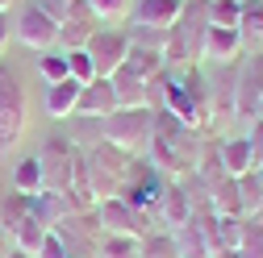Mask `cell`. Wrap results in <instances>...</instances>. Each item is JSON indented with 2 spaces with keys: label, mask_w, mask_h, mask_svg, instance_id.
<instances>
[{
  "label": "cell",
  "mask_w": 263,
  "mask_h": 258,
  "mask_svg": "<svg viewBox=\"0 0 263 258\" xmlns=\"http://www.w3.org/2000/svg\"><path fill=\"white\" fill-rule=\"evenodd\" d=\"M105 142H113L117 150H125L129 158L134 154H146L151 150V138H155V109L151 104H138V109H113L105 121Z\"/></svg>",
  "instance_id": "1"
},
{
  "label": "cell",
  "mask_w": 263,
  "mask_h": 258,
  "mask_svg": "<svg viewBox=\"0 0 263 258\" xmlns=\"http://www.w3.org/2000/svg\"><path fill=\"white\" fill-rule=\"evenodd\" d=\"M84 163H88V183H92V196L96 200L117 196L121 183L129 179V171H134V158H129L125 150H117L113 142H105V138L84 154Z\"/></svg>",
  "instance_id": "2"
},
{
  "label": "cell",
  "mask_w": 263,
  "mask_h": 258,
  "mask_svg": "<svg viewBox=\"0 0 263 258\" xmlns=\"http://www.w3.org/2000/svg\"><path fill=\"white\" fill-rule=\"evenodd\" d=\"M21 134H25V88L9 67H0V150H13Z\"/></svg>",
  "instance_id": "3"
},
{
  "label": "cell",
  "mask_w": 263,
  "mask_h": 258,
  "mask_svg": "<svg viewBox=\"0 0 263 258\" xmlns=\"http://www.w3.org/2000/svg\"><path fill=\"white\" fill-rule=\"evenodd\" d=\"M238 109H234V125H242V134L255 125L259 117V104H263V54H251V58H238Z\"/></svg>",
  "instance_id": "4"
},
{
  "label": "cell",
  "mask_w": 263,
  "mask_h": 258,
  "mask_svg": "<svg viewBox=\"0 0 263 258\" xmlns=\"http://www.w3.org/2000/svg\"><path fill=\"white\" fill-rule=\"evenodd\" d=\"M92 217H96V225H101L105 233H117V238H146V233H151V225H146L151 217H146V212H138L134 204H125L121 196L96 200Z\"/></svg>",
  "instance_id": "5"
},
{
  "label": "cell",
  "mask_w": 263,
  "mask_h": 258,
  "mask_svg": "<svg viewBox=\"0 0 263 258\" xmlns=\"http://www.w3.org/2000/svg\"><path fill=\"white\" fill-rule=\"evenodd\" d=\"M76 142L67 138H46L38 150V167H42V191H67L71 183V163H76Z\"/></svg>",
  "instance_id": "6"
},
{
  "label": "cell",
  "mask_w": 263,
  "mask_h": 258,
  "mask_svg": "<svg viewBox=\"0 0 263 258\" xmlns=\"http://www.w3.org/2000/svg\"><path fill=\"white\" fill-rule=\"evenodd\" d=\"M84 54L92 58L96 75H101V79H109V75L121 67V62H125V54H129V34H125V29L105 25V29H96V34L84 42Z\"/></svg>",
  "instance_id": "7"
},
{
  "label": "cell",
  "mask_w": 263,
  "mask_h": 258,
  "mask_svg": "<svg viewBox=\"0 0 263 258\" xmlns=\"http://www.w3.org/2000/svg\"><path fill=\"white\" fill-rule=\"evenodd\" d=\"M13 38L21 42V46H29V50H54L59 46V21H50L34 0L17 13V21H13Z\"/></svg>",
  "instance_id": "8"
},
{
  "label": "cell",
  "mask_w": 263,
  "mask_h": 258,
  "mask_svg": "<svg viewBox=\"0 0 263 258\" xmlns=\"http://www.w3.org/2000/svg\"><path fill=\"white\" fill-rule=\"evenodd\" d=\"M151 217L163 225V233H172V229H180V225H188V217H192V196H188V187L176 179V183H163V191H159V204L151 208Z\"/></svg>",
  "instance_id": "9"
},
{
  "label": "cell",
  "mask_w": 263,
  "mask_h": 258,
  "mask_svg": "<svg viewBox=\"0 0 263 258\" xmlns=\"http://www.w3.org/2000/svg\"><path fill=\"white\" fill-rule=\"evenodd\" d=\"M96 29H101V17H96L84 0H76L67 21L59 25V50H84V42L96 34Z\"/></svg>",
  "instance_id": "10"
},
{
  "label": "cell",
  "mask_w": 263,
  "mask_h": 258,
  "mask_svg": "<svg viewBox=\"0 0 263 258\" xmlns=\"http://www.w3.org/2000/svg\"><path fill=\"white\" fill-rule=\"evenodd\" d=\"M159 191H163V179H159L151 167H142V171H129V179L121 183L117 196H121L125 204H134L138 212H146V217H151V208L159 204Z\"/></svg>",
  "instance_id": "11"
},
{
  "label": "cell",
  "mask_w": 263,
  "mask_h": 258,
  "mask_svg": "<svg viewBox=\"0 0 263 258\" xmlns=\"http://www.w3.org/2000/svg\"><path fill=\"white\" fill-rule=\"evenodd\" d=\"M242 54V34L238 29H205V42H201V62H213V67H221V62H238Z\"/></svg>",
  "instance_id": "12"
},
{
  "label": "cell",
  "mask_w": 263,
  "mask_h": 258,
  "mask_svg": "<svg viewBox=\"0 0 263 258\" xmlns=\"http://www.w3.org/2000/svg\"><path fill=\"white\" fill-rule=\"evenodd\" d=\"M113 109H117V96H113V83H109V79H92V83H84L80 104H76V113H80V117L105 121Z\"/></svg>",
  "instance_id": "13"
},
{
  "label": "cell",
  "mask_w": 263,
  "mask_h": 258,
  "mask_svg": "<svg viewBox=\"0 0 263 258\" xmlns=\"http://www.w3.org/2000/svg\"><path fill=\"white\" fill-rule=\"evenodd\" d=\"M184 9V0H138L134 5V25H146V29H172L176 17Z\"/></svg>",
  "instance_id": "14"
},
{
  "label": "cell",
  "mask_w": 263,
  "mask_h": 258,
  "mask_svg": "<svg viewBox=\"0 0 263 258\" xmlns=\"http://www.w3.org/2000/svg\"><path fill=\"white\" fill-rule=\"evenodd\" d=\"M80 92H84V83H76L71 75H67V79H59V83H46V113H50L54 121H63V117H76Z\"/></svg>",
  "instance_id": "15"
},
{
  "label": "cell",
  "mask_w": 263,
  "mask_h": 258,
  "mask_svg": "<svg viewBox=\"0 0 263 258\" xmlns=\"http://www.w3.org/2000/svg\"><path fill=\"white\" fill-rule=\"evenodd\" d=\"M217 158H221V167H226V175H247L255 163H251V146H247V134H234V138H226L221 146H217Z\"/></svg>",
  "instance_id": "16"
},
{
  "label": "cell",
  "mask_w": 263,
  "mask_h": 258,
  "mask_svg": "<svg viewBox=\"0 0 263 258\" xmlns=\"http://www.w3.org/2000/svg\"><path fill=\"white\" fill-rule=\"evenodd\" d=\"M125 67L134 71V75H142L146 83H155L163 71H167V62H163V50H146V46H129V54H125Z\"/></svg>",
  "instance_id": "17"
},
{
  "label": "cell",
  "mask_w": 263,
  "mask_h": 258,
  "mask_svg": "<svg viewBox=\"0 0 263 258\" xmlns=\"http://www.w3.org/2000/svg\"><path fill=\"white\" fill-rule=\"evenodd\" d=\"M172 242H176V258H213L209 246H205V238H201V229L192 225V217H188V225L172 229Z\"/></svg>",
  "instance_id": "18"
},
{
  "label": "cell",
  "mask_w": 263,
  "mask_h": 258,
  "mask_svg": "<svg viewBox=\"0 0 263 258\" xmlns=\"http://www.w3.org/2000/svg\"><path fill=\"white\" fill-rule=\"evenodd\" d=\"M13 246H21V250H29V254H38V246H42V238H46V225L29 212V204H25V217L13 225Z\"/></svg>",
  "instance_id": "19"
},
{
  "label": "cell",
  "mask_w": 263,
  "mask_h": 258,
  "mask_svg": "<svg viewBox=\"0 0 263 258\" xmlns=\"http://www.w3.org/2000/svg\"><path fill=\"white\" fill-rule=\"evenodd\" d=\"M230 254L234 258H263V221L259 217H242V238Z\"/></svg>",
  "instance_id": "20"
},
{
  "label": "cell",
  "mask_w": 263,
  "mask_h": 258,
  "mask_svg": "<svg viewBox=\"0 0 263 258\" xmlns=\"http://www.w3.org/2000/svg\"><path fill=\"white\" fill-rule=\"evenodd\" d=\"M234 183H238V212H242V217H255L259 204H263V179H259L255 171H247V175H238Z\"/></svg>",
  "instance_id": "21"
},
{
  "label": "cell",
  "mask_w": 263,
  "mask_h": 258,
  "mask_svg": "<svg viewBox=\"0 0 263 258\" xmlns=\"http://www.w3.org/2000/svg\"><path fill=\"white\" fill-rule=\"evenodd\" d=\"M13 191H21V196H34V191H42V167H38V154H29L17 163L13 171Z\"/></svg>",
  "instance_id": "22"
},
{
  "label": "cell",
  "mask_w": 263,
  "mask_h": 258,
  "mask_svg": "<svg viewBox=\"0 0 263 258\" xmlns=\"http://www.w3.org/2000/svg\"><path fill=\"white\" fill-rule=\"evenodd\" d=\"M238 34L242 42H263V0H242V17H238Z\"/></svg>",
  "instance_id": "23"
},
{
  "label": "cell",
  "mask_w": 263,
  "mask_h": 258,
  "mask_svg": "<svg viewBox=\"0 0 263 258\" xmlns=\"http://www.w3.org/2000/svg\"><path fill=\"white\" fill-rule=\"evenodd\" d=\"M242 0H209V25L213 29H238Z\"/></svg>",
  "instance_id": "24"
},
{
  "label": "cell",
  "mask_w": 263,
  "mask_h": 258,
  "mask_svg": "<svg viewBox=\"0 0 263 258\" xmlns=\"http://www.w3.org/2000/svg\"><path fill=\"white\" fill-rule=\"evenodd\" d=\"M101 258H142V238H117V233H105V242H101Z\"/></svg>",
  "instance_id": "25"
},
{
  "label": "cell",
  "mask_w": 263,
  "mask_h": 258,
  "mask_svg": "<svg viewBox=\"0 0 263 258\" xmlns=\"http://www.w3.org/2000/svg\"><path fill=\"white\" fill-rule=\"evenodd\" d=\"M38 75H42L46 83L67 79V50H42V58H38Z\"/></svg>",
  "instance_id": "26"
},
{
  "label": "cell",
  "mask_w": 263,
  "mask_h": 258,
  "mask_svg": "<svg viewBox=\"0 0 263 258\" xmlns=\"http://www.w3.org/2000/svg\"><path fill=\"white\" fill-rule=\"evenodd\" d=\"M84 5L96 13V17H101V25L109 21H121V17H129V9H134V0H84Z\"/></svg>",
  "instance_id": "27"
},
{
  "label": "cell",
  "mask_w": 263,
  "mask_h": 258,
  "mask_svg": "<svg viewBox=\"0 0 263 258\" xmlns=\"http://www.w3.org/2000/svg\"><path fill=\"white\" fill-rule=\"evenodd\" d=\"M67 75H71L76 83H92V79H101V75H96V67H92V58H88L84 50H67Z\"/></svg>",
  "instance_id": "28"
},
{
  "label": "cell",
  "mask_w": 263,
  "mask_h": 258,
  "mask_svg": "<svg viewBox=\"0 0 263 258\" xmlns=\"http://www.w3.org/2000/svg\"><path fill=\"white\" fill-rule=\"evenodd\" d=\"M142 258H176L172 233H146L142 238Z\"/></svg>",
  "instance_id": "29"
},
{
  "label": "cell",
  "mask_w": 263,
  "mask_h": 258,
  "mask_svg": "<svg viewBox=\"0 0 263 258\" xmlns=\"http://www.w3.org/2000/svg\"><path fill=\"white\" fill-rule=\"evenodd\" d=\"M38 258H71V250H67V242H63L59 229H46V238L38 246Z\"/></svg>",
  "instance_id": "30"
},
{
  "label": "cell",
  "mask_w": 263,
  "mask_h": 258,
  "mask_svg": "<svg viewBox=\"0 0 263 258\" xmlns=\"http://www.w3.org/2000/svg\"><path fill=\"white\" fill-rule=\"evenodd\" d=\"M34 5H38L50 21H59V25L67 21V13H71V0H34Z\"/></svg>",
  "instance_id": "31"
},
{
  "label": "cell",
  "mask_w": 263,
  "mask_h": 258,
  "mask_svg": "<svg viewBox=\"0 0 263 258\" xmlns=\"http://www.w3.org/2000/svg\"><path fill=\"white\" fill-rule=\"evenodd\" d=\"M247 146H251V163L259 167V163H263V121H255V125L247 129Z\"/></svg>",
  "instance_id": "32"
},
{
  "label": "cell",
  "mask_w": 263,
  "mask_h": 258,
  "mask_svg": "<svg viewBox=\"0 0 263 258\" xmlns=\"http://www.w3.org/2000/svg\"><path fill=\"white\" fill-rule=\"evenodd\" d=\"M9 38H13V21H9V13H0V54H5Z\"/></svg>",
  "instance_id": "33"
},
{
  "label": "cell",
  "mask_w": 263,
  "mask_h": 258,
  "mask_svg": "<svg viewBox=\"0 0 263 258\" xmlns=\"http://www.w3.org/2000/svg\"><path fill=\"white\" fill-rule=\"evenodd\" d=\"M9 250H13V233L0 225V258H9Z\"/></svg>",
  "instance_id": "34"
},
{
  "label": "cell",
  "mask_w": 263,
  "mask_h": 258,
  "mask_svg": "<svg viewBox=\"0 0 263 258\" xmlns=\"http://www.w3.org/2000/svg\"><path fill=\"white\" fill-rule=\"evenodd\" d=\"M9 258H38V254H29V250H21V246H13V250H9Z\"/></svg>",
  "instance_id": "35"
},
{
  "label": "cell",
  "mask_w": 263,
  "mask_h": 258,
  "mask_svg": "<svg viewBox=\"0 0 263 258\" xmlns=\"http://www.w3.org/2000/svg\"><path fill=\"white\" fill-rule=\"evenodd\" d=\"M9 5H13V0H0V13H9Z\"/></svg>",
  "instance_id": "36"
},
{
  "label": "cell",
  "mask_w": 263,
  "mask_h": 258,
  "mask_svg": "<svg viewBox=\"0 0 263 258\" xmlns=\"http://www.w3.org/2000/svg\"><path fill=\"white\" fill-rule=\"evenodd\" d=\"M255 217H259V221H263V204H259V212H255Z\"/></svg>",
  "instance_id": "37"
},
{
  "label": "cell",
  "mask_w": 263,
  "mask_h": 258,
  "mask_svg": "<svg viewBox=\"0 0 263 258\" xmlns=\"http://www.w3.org/2000/svg\"><path fill=\"white\" fill-rule=\"evenodd\" d=\"M71 5H76V0H71Z\"/></svg>",
  "instance_id": "38"
}]
</instances>
